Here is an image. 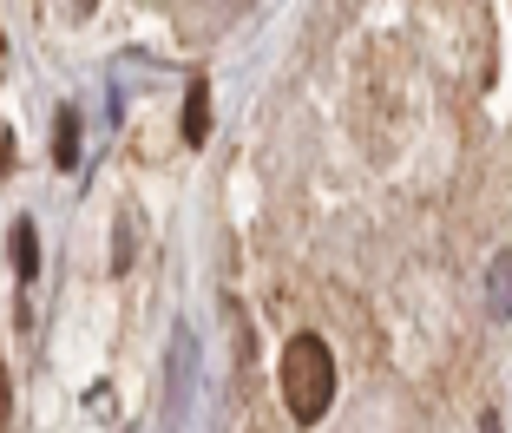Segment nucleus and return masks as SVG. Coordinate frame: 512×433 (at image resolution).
Instances as JSON below:
<instances>
[{
    "label": "nucleus",
    "mask_w": 512,
    "mask_h": 433,
    "mask_svg": "<svg viewBox=\"0 0 512 433\" xmlns=\"http://www.w3.org/2000/svg\"><path fill=\"white\" fill-rule=\"evenodd\" d=\"M283 401L296 420H322L335 401V355L322 335H296L283 348Z\"/></svg>",
    "instance_id": "obj_1"
},
{
    "label": "nucleus",
    "mask_w": 512,
    "mask_h": 433,
    "mask_svg": "<svg viewBox=\"0 0 512 433\" xmlns=\"http://www.w3.org/2000/svg\"><path fill=\"white\" fill-rule=\"evenodd\" d=\"M204 138H211V86L191 79V92H184V145H204Z\"/></svg>",
    "instance_id": "obj_2"
},
{
    "label": "nucleus",
    "mask_w": 512,
    "mask_h": 433,
    "mask_svg": "<svg viewBox=\"0 0 512 433\" xmlns=\"http://www.w3.org/2000/svg\"><path fill=\"white\" fill-rule=\"evenodd\" d=\"M7 256H14V269L27 276V283L40 276V230H33V217H20V224L7 230Z\"/></svg>",
    "instance_id": "obj_3"
},
{
    "label": "nucleus",
    "mask_w": 512,
    "mask_h": 433,
    "mask_svg": "<svg viewBox=\"0 0 512 433\" xmlns=\"http://www.w3.org/2000/svg\"><path fill=\"white\" fill-rule=\"evenodd\" d=\"M53 165L60 171L79 165V112H60V125H53Z\"/></svg>",
    "instance_id": "obj_4"
},
{
    "label": "nucleus",
    "mask_w": 512,
    "mask_h": 433,
    "mask_svg": "<svg viewBox=\"0 0 512 433\" xmlns=\"http://www.w3.org/2000/svg\"><path fill=\"white\" fill-rule=\"evenodd\" d=\"M493 309H499V315H512V250L493 263Z\"/></svg>",
    "instance_id": "obj_5"
},
{
    "label": "nucleus",
    "mask_w": 512,
    "mask_h": 433,
    "mask_svg": "<svg viewBox=\"0 0 512 433\" xmlns=\"http://www.w3.org/2000/svg\"><path fill=\"white\" fill-rule=\"evenodd\" d=\"M0 420H7V374H0Z\"/></svg>",
    "instance_id": "obj_6"
},
{
    "label": "nucleus",
    "mask_w": 512,
    "mask_h": 433,
    "mask_svg": "<svg viewBox=\"0 0 512 433\" xmlns=\"http://www.w3.org/2000/svg\"><path fill=\"white\" fill-rule=\"evenodd\" d=\"M480 433H499V420H486V427H480Z\"/></svg>",
    "instance_id": "obj_7"
},
{
    "label": "nucleus",
    "mask_w": 512,
    "mask_h": 433,
    "mask_svg": "<svg viewBox=\"0 0 512 433\" xmlns=\"http://www.w3.org/2000/svg\"><path fill=\"white\" fill-rule=\"evenodd\" d=\"M79 7H99V0H79Z\"/></svg>",
    "instance_id": "obj_8"
}]
</instances>
